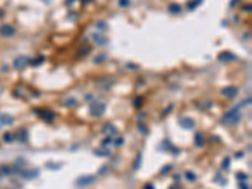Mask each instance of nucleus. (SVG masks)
I'll list each match as a JSON object with an SVG mask.
<instances>
[{"instance_id": "11", "label": "nucleus", "mask_w": 252, "mask_h": 189, "mask_svg": "<svg viewBox=\"0 0 252 189\" xmlns=\"http://www.w3.org/2000/svg\"><path fill=\"white\" fill-rule=\"evenodd\" d=\"M236 59V56L232 54L231 52H223L218 56V61L221 62H229V61H234Z\"/></svg>"}, {"instance_id": "26", "label": "nucleus", "mask_w": 252, "mask_h": 189, "mask_svg": "<svg viewBox=\"0 0 252 189\" xmlns=\"http://www.w3.org/2000/svg\"><path fill=\"white\" fill-rule=\"evenodd\" d=\"M43 61H44V57H42V56H40V57H39L38 59H37V61H34V62H33V64H32V66H39V63H42Z\"/></svg>"}, {"instance_id": "9", "label": "nucleus", "mask_w": 252, "mask_h": 189, "mask_svg": "<svg viewBox=\"0 0 252 189\" xmlns=\"http://www.w3.org/2000/svg\"><path fill=\"white\" fill-rule=\"evenodd\" d=\"M38 175H39L38 169H30V170L21 171V177H23L24 179H33V178H37Z\"/></svg>"}, {"instance_id": "3", "label": "nucleus", "mask_w": 252, "mask_h": 189, "mask_svg": "<svg viewBox=\"0 0 252 189\" xmlns=\"http://www.w3.org/2000/svg\"><path fill=\"white\" fill-rule=\"evenodd\" d=\"M95 180H96L95 175H81L78 179H76V185L77 187H87L90 184H92Z\"/></svg>"}, {"instance_id": "19", "label": "nucleus", "mask_w": 252, "mask_h": 189, "mask_svg": "<svg viewBox=\"0 0 252 189\" xmlns=\"http://www.w3.org/2000/svg\"><path fill=\"white\" fill-rule=\"evenodd\" d=\"M180 10H181V7H180L179 4H170L169 5V12L170 13L178 14V13H180Z\"/></svg>"}, {"instance_id": "30", "label": "nucleus", "mask_w": 252, "mask_h": 189, "mask_svg": "<svg viewBox=\"0 0 252 189\" xmlns=\"http://www.w3.org/2000/svg\"><path fill=\"white\" fill-rule=\"evenodd\" d=\"M110 143H111V136H107L106 139L102 140V145H104V146L107 145V144H110Z\"/></svg>"}, {"instance_id": "21", "label": "nucleus", "mask_w": 252, "mask_h": 189, "mask_svg": "<svg viewBox=\"0 0 252 189\" xmlns=\"http://www.w3.org/2000/svg\"><path fill=\"white\" fill-rule=\"evenodd\" d=\"M185 178L189 182H194L197 179V175L194 174V173H192V171H185Z\"/></svg>"}, {"instance_id": "39", "label": "nucleus", "mask_w": 252, "mask_h": 189, "mask_svg": "<svg viewBox=\"0 0 252 189\" xmlns=\"http://www.w3.org/2000/svg\"><path fill=\"white\" fill-rule=\"evenodd\" d=\"M169 189H181V187L180 185H171Z\"/></svg>"}, {"instance_id": "5", "label": "nucleus", "mask_w": 252, "mask_h": 189, "mask_svg": "<svg viewBox=\"0 0 252 189\" xmlns=\"http://www.w3.org/2000/svg\"><path fill=\"white\" fill-rule=\"evenodd\" d=\"M114 80H112L111 77H105V78H101V80L97 82V86L100 88H102V90H109L110 87H112L114 85Z\"/></svg>"}, {"instance_id": "13", "label": "nucleus", "mask_w": 252, "mask_h": 189, "mask_svg": "<svg viewBox=\"0 0 252 189\" xmlns=\"http://www.w3.org/2000/svg\"><path fill=\"white\" fill-rule=\"evenodd\" d=\"M14 122V119L10 115H0V124L1 125H12Z\"/></svg>"}, {"instance_id": "24", "label": "nucleus", "mask_w": 252, "mask_h": 189, "mask_svg": "<svg viewBox=\"0 0 252 189\" xmlns=\"http://www.w3.org/2000/svg\"><path fill=\"white\" fill-rule=\"evenodd\" d=\"M236 178H237L238 180H247V178H248V175H246V174H243V173H238L237 175H236Z\"/></svg>"}, {"instance_id": "25", "label": "nucleus", "mask_w": 252, "mask_h": 189, "mask_svg": "<svg viewBox=\"0 0 252 189\" xmlns=\"http://www.w3.org/2000/svg\"><path fill=\"white\" fill-rule=\"evenodd\" d=\"M140 163H141V154H139L137 155V161H135L134 169H139V168H140Z\"/></svg>"}, {"instance_id": "22", "label": "nucleus", "mask_w": 252, "mask_h": 189, "mask_svg": "<svg viewBox=\"0 0 252 189\" xmlns=\"http://www.w3.org/2000/svg\"><path fill=\"white\" fill-rule=\"evenodd\" d=\"M143 103H144V98H143V97H140V96L136 97V98H135V101H134V105H135V107H137V108H139V107H141V106H143Z\"/></svg>"}, {"instance_id": "1", "label": "nucleus", "mask_w": 252, "mask_h": 189, "mask_svg": "<svg viewBox=\"0 0 252 189\" xmlns=\"http://www.w3.org/2000/svg\"><path fill=\"white\" fill-rule=\"evenodd\" d=\"M238 108L240 107H234V108L231 110V111L224 114V116L222 117V122L224 125H228V126H233L236 124H238L241 121V117H242L240 111H238Z\"/></svg>"}, {"instance_id": "17", "label": "nucleus", "mask_w": 252, "mask_h": 189, "mask_svg": "<svg viewBox=\"0 0 252 189\" xmlns=\"http://www.w3.org/2000/svg\"><path fill=\"white\" fill-rule=\"evenodd\" d=\"M19 141H21V143H24V141H26V130L25 129H21L19 133L17 134V136H15Z\"/></svg>"}, {"instance_id": "15", "label": "nucleus", "mask_w": 252, "mask_h": 189, "mask_svg": "<svg viewBox=\"0 0 252 189\" xmlns=\"http://www.w3.org/2000/svg\"><path fill=\"white\" fill-rule=\"evenodd\" d=\"M194 143L197 146H203L204 144V138H203V135L201 133H197L195 136H194Z\"/></svg>"}, {"instance_id": "35", "label": "nucleus", "mask_w": 252, "mask_h": 189, "mask_svg": "<svg viewBox=\"0 0 252 189\" xmlns=\"http://www.w3.org/2000/svg\"><path fill=\"white\" fill-rule=\"evenodd\" d=\"M240 189H250V187L247 184H245V183H240Z\"/></svg>"}, {"instance_id": "27", "label": "nucleus", "mask_w": 252, "mask_h": 189, "mask_svg": "<svg viewBox=\"0 0 252 189\" xmlns=\"http://www.w3.org/2000/svg\"><path fill=\"white\" fill-rule=\"evenodd\" d=\"M88 52H91V48H90V47H88L87 49L84 48V49H82V51H79V52H78V54H79V56H84V54H87Z\"/></svg>"}, {"instance_id": "2", "label": "nucleus", "mask_w": 252, "mask_h": 189, "mask_svg": "<svg viewBox=\"0 0 252 189\" xmlns=\"http://www.w3.org/2000/svg\"><path fill=\"white\" fill-rule=\"evenodd\" d=\"M105 110H106V106L104 103H98V102H95V103H91L90 105V112L92 116H102L104 112H105Z\"/></svg>"}, {"instance_id": "40", "label": "nucleus", "mask_w": 252, "mask_h": 189, "mask_svg": "<svg viewBox=\"0 0 252 189\" xmlns=\"http://www.w3.org/2000/svg\"><path fill=\"white\" fill-rule=\"evenodd\" d=\"M243 10H251V5H247V7H243Z\"/></svg>"}, {"instance_id": "34", "label": "nucleus", "mask_w": 252, "mask_h": 189, "mask_svg": "<svg viewBox=\"0 0 252 189\" xmlns=\"http://www.w3.org/2000/svg\"><path fill=\"white\" fill-rule=\"evenodd\" d=\"M139 130H140L141 133H145V134L148 133V129H145V127H144V126H143V124H140V125H139Z\"/></svg>"}, {"instance_id": "33", "label": "nucleus", "mask_w": 252, "mask_h": 189, "mask_svg": "<svg viewBox=\"0 0 252 189\" xmlns=\"http://www.w3.org/2000/svg\"><path fill=\"white\" fill-rule=\"evenodd\" d=\"M122 143H124V140H122L121 138H119L117 140H115V146H121Z\"/></svg>"}, {"instance_id": "10", "label": "nucleus", "mask_w": 252, "mask_h": 189, "mask_svg": "<svg viewBox=\"0 0 252 189\" xmlns=\"http://www.w3.org/2000/svg\"><path fill=\"white\" fill-rule=\"evenodd\" d=\"M0 33L5 37H12L14 33H15V29L12 27V25L9 24H4L1 28H0Z\"/></svg>"}, {"instance_id": "8", "label": "nucleus", "mask_w": 252, "mask_h": 189, "mask_svg": "<svg viewBox=\"0 0 252 189\" xmlns=\"http://www.w3.org/2000/svg\"><path fill=\"white\" fill-rule=\"evenodd\" d=\"M30 61L29 57H25V56H19L18 58H15L14 61V67L15 68H21L23 66H25L26 63Z\"/></svg>"}, {"instance_id": "4", "label": "nucleus", "mask_w": 252, "mask_h": 189, "mask_svg": "<svg viewBox=\"0 0 252 189\" xmlns=\"http://www.w3.org/2000/svg\"><path fill=\"white\" fill-rule=\"evenodd\" d=\"M222 94L226 96L228 98H233L238 94V88L234 87V86H228V87H224L222 90Z\"/></svg>"}, {"instance_id": "28", "label": "nucleus", "mask_w": 252, "mask_h": 189, "mask_svg": "<svg viewBox=\"0 0 252 189\" xmlns=\"http://www.w3.org/2000/svg\"><path fill=\"white\" fill-rule=\"evenodd\" d=\"M4 140L8 141V143H10V141H12V134H9V133L5 134V135H4Z\"/></svg>"}, {"instance_id": "23", "label": "nucleus", "mask_w": 252, "mask_h": 189, "mask_svg": "<svg viewBox=\"0 0 252 189\" xmlns=\"http://www.w3.org/2000/svg\"><path fill=\"white\" fill-rule=\"evenodd\" d=\"M229 164H231V159L229 158H224V160L222 163V169H228Z\"/></svg>"}, {"instance_id": "18", "label": "nucleus", "mask_w": 252, "mask_h": 189, "mask_svg": "<svg viewBox=\"0 0 252 189\" xmlns=\"http://www.w3.org/2000/svg\"><path fill=\"white\" fill-rule=\"evenodd\" d=\"M93 153L96 155H98V156H110L111 151L106 150V149H96V150H93Z\"/></svg>"}, {"instance_id": "6", "label": "nucleus", "mask_w": 252, "mask_h": 189, "mask_svg": "<svg viewBox=\"0 0 252 189\" xmlns=\"http://www.w3.org/2000/svg\"><path fill=\"white\" fill-rule=\"evenodd\" d=\"M104 135H107V136H114V135H117V129L115 126H112L111 124H105L102 126V129H101Z\"/></svg>"}, {"instance_id": "32", "label": "nucleus", "mask_w": 252, "mask_h": 189, "mask_svg": "<svg viewBox=\"0 0 252 189\" xmlns=\"http://www.w3.org/2000/svg\"><path fill=\"white\" fill-rule=\"evenodd\" d=\"M170 169H171V165H168V166H164V168H163V169H162V171H160V173H162V174H164V173H168V171H169Z\"/></svg>"}, {"instance_id": "7", "label": "nucleus", "mask_w": 252, "mask_h": 189, "mask_svg": "<svg viewBox=\"0 0 252 189\" xmlns=\"http://www.w3.org/2000/svg\"><path fill=\"white\" fill-rule=\"evenodd\" d=\"M179 124H180V126H181V127H184V129H188V130L193 129V127H194V125H195L194 120H193V119H190V117H181V119L179 120Z\"/></svg>"}, {"instance_id": "12", "label": "nucleus", "mask_w": 252, "mask_h": 189, "mask_svg": "<svg viewBox=\"0 0 252 189\" xmlns=\"http://www.w3.org/2000/svg\"><path fill=\"white\" fill-rule=\"evenodd\" d=\"M40 114H42V115H40V116L43 117V120H46V121H47V122H52V121H53V120H54V119H56V115H54V114H53L52 111H42Z\"/></svg>"}, {"instance_id": "37", "label": "nucleus", "mask_w": 252, "mask_h": 189, "mask_svg": "<svg viewBox=\"0 0 252 189\" xmlns=\"http://www.w3.org/2000/svg\"><path fill=\"white\" fill-rule=\"evenodd\" d=\"M104 24H105V23L100 22V23H98L97 25H96V27H97V28H101V29H105V28H106V25H104Z\"/></svg>"}, {"instance_id": "29", "label": "nucleus", "mask_w": 252, "mask_h": 189, "mask_svg": "<svg viewBox=\"0 0 252 189\" xmlns=\"http://www.w3.org/2000/svg\"><path fill=\"white\" fill-rule=\"evenodd\" d=\"M119 4H120V7H127L129 5V0H119Z\"/></svg>"}, {"instance_id": "38", "label": "nucleus", "mask_w": 252, "mask_h": 189, "mask_svg": "<svg viewBox=\"0 0 252 189\" xmlns=\"http://www.w3.org/2000/svg\"><path fill=\"white\" fill-rule=\"evenodd\" d=\"M144 189H154V187L151 184H146L145 187H144Z\"/></svg>"}, {"instance_id": "36", "label": "nucleus", "mask_w": 252, "mask_h": 189, "mask_svg": "<svg viewBox=\"0 0 252 189\" xmlns=\"http://www.w3.org/2000/svg\"><path fill=\"white\" fill-rule=\"evenodd\" d=\"M238 1H240V0H231V3H229V7H231V8L236 7V4H237Z\"/></svg>"}, {"instance_id": "14", "label": "nucleus", "mask_w": 252, "mask_h": 189, "mask_svg": "<svg viewBox=\"0 0 252 189\" xmlns=\"http://www.w3.org/2000/svg\"><path fill=\"white\" fill-rule=\"evenodd\" d=\"M93 39H95V42L97 43L98 45H105L106 43H107V39L105 38V37L102 35V34H93Z\"/></svg>"}, {"instance_id": "20", "label": "nucleus", "mask_w": 252, "mask_h": 189, "mask_svg": "<svg viewBox=\"0 0 252 189\" xmlns=\"http://www.w3.org/2000/svg\"><path fill=\"white\" fill-rule=\"evenodd\" d=\"M74 105H77V100H74V98H67L66 101H64V106H67V107H72L74 106Z\"/></svg>"}, {"instance_id": "31", "label": "nucleus", "mask_w": 252, "mask_h": 189, "mask_svg": "<svg viewBox=\"0 0 252 189\" xmlns=\"http://www.w3.org/2000/svg\"><path fill=\"white\" fill-rule=\"evenodd\" d=\"M105 58H106V54H105V53H102V54H101V56L98 57V58H95V63H97V62L102 61V59H105Z\"/></svg>"}, {"instance_id": "16", "label": "nucleus", "mask_w": 252, "mask_h": 189, "mask_svg": "<svg viewBox=\"0 0 252 189\" xmlns=\"http://www.w3.org/2000/svg\"><path fill=\"white\" fill-rule=\"evenodd\" d=\"M202 1L203 0H192V1L187 4V8H188V10H194L197 7H199Z\"/></svg>"}]
</instances>
